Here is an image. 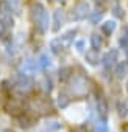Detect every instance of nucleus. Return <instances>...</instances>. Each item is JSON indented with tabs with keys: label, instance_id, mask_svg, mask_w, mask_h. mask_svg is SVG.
I'll return each instance as SVG.
<instances>
[{
	"label": "nucleus",
	"instance_id": "obj_1",
	"mask_svg": "<svg viewBox=\"0 0 128 132\" xmlns=\"http://www.w3.org/2000/svg\"><path fill=\"white\" fill-rule=\"evenodd\" d=\"M31 17H33L36 28L39 30V33L45 34L48 31V27H50V16H48V11L45 10V6L42 3H33Z\"/></svg>",
	"mask_w": 128,
	"mask_h": 132
},
{
	"label": "nucleus",
	"instance_id": "obj_2",
	"mask_svg": "<svg viewBox=\"0 0 128 132\" xmlns=\"http://www.w3.org/2000/svg\"><path fill=\"white\" fill-rule=\"evenodd\" d=\"M89 90H91V82L88 78H84L83 75H75L70 78V82L67 86L69 96H75V98L86 96Z\"/></svg>",
	"mask_w": 128,
	"mask_h": 132
},
{
	"label": "nucleus",
	"instance_id": "obj_3",
	"mask_svg": "<svg viewBox=\"0 0 128 132\" xmlns=\"http://www.w3.org/2000/svg\"><path fill=\"white\" fill-rule=\"evenodd\" d=\"M14 90H16L19 95H28V93L33 90V79H31L30 76L20 75V76H19V79L16 81Z\"/></svg>",
	"mask_w": 128,
	"mask_h": 132
},
{
	"label": "nucleus",
	"instance_id": "obj_4",
	"mask_svg": "<svg viewBox=\"0 0 128 132\" xmlns=\"http://www.w3.org/2000/svg\"><path fill=\"white\" fill-rule=\"evenodd\" d=\"M117 57H119V51L116 50V48H112V50H109L105 56H103V59H102V64H103V69H105V72H111L116 65H117Z\"/></svg>",
	"mask_w": 128,
	"mask_h": 132
},
{
	"label": "nucleus",
	"instance_id": "obj_5",
	"mask_svg": "<svg viewBox=\"0 0 128 132\" xmlns=\"http://www.w3.org/2000/svg\"><path fill=\"white\" fill-rule=\"evenodd\" d=\"M89 3L88 2H80L74 6L72 10V19L74 20H83L89 16Z\"/></svg>",
	"mask_w": 128,
	"mask_h": 132
},
{
	"label": "nucleus",
	"instance_id": "obj_6",
	"mask_svg": "<svg viewBox=\"0 0 128 132\" xmlns=\"http://www.w3.org/2000/svg\"><path fill=\"white\" fill-rule=\"evenodd\" d=\"M62 25H64V11L62 10H56L55 14H53V27H52V30L55 33H58Z\"/></svg>",
	"mask_w": 128,
	"mask_h": 132
},
{
	"label": "nucleus",
	"instance_id": "obj_7",
	"mask_svg": "<svg viewBox=\"0 0 128 132\" xmlns=\"http://www.w3.org/2000/svg\"><path fill=\"white\" fill-rule=\"evenodd\" d=\"M116 27H117L116 20H106V22L102 23V33H103L105 36H111V34L116 31Z\"/></svg>",
	"mask_w": 128,
	"mask_h": 132
},
{
	"label": "nucleus",
	"instance_id": "obj_8",
	"mask_svg": "<svg viewBox=\"0 0 128 132\" xmlns=\"http://www.w3.org/2000/svg\"><path fill=\"white\" fill-rule=\"evenodd\" d=\"M84 59H86L91 65H98V62H102V61H100V56H98V51H95V50L86 51V53H84Z\"/></svg>",
	"mask_w": 128,
	"mask_h": 132
},
{
	"label": "nucleus",
	"instance_id": "obj_9",
	"mask_svg": "<svg viewBox=\"0 0 128 132\" xmlns=\"http://www.w3.org/2000/svg\"><path fill=\"white\" fill-rule=\"evenodd\" d=\"M36 62H38V67H39V70H47L50 65H52V59L48 57V54H41L39 56V59H36Z\"/></svg>",
	"mask_w": 128,
	"mask_h": 132
},
{
	"label": "nucleus",
	"instance_id": "obj_10",
	"mask_svg": "<svg viewBox=\"0 0 128 132\" xmlns=\"http://www.w3.org/2000/svg\"><path fill=\"white\" fill-rule=\"evenodd\" d=\"M75 34H77V30H70V31H67L66 34H64V36H61L59 40L62 42L64 47L67 48V47H70V44L74 42V36H75Z\"/></svg>",
	"mask_w": 128,
	"mask_h": 132
},
{
	"label": "nucleus",
	"instance_id": "obj_11",
	"mask_svg": "<svg viewBox=\"0 0 128 132\" xmlns=\"http://www.w3.org/2000/svg\"><path fill=\"white\" fill-rule=\"evenodd\" d=\"M62 127V124L59 121H47L42 127V132H58Z\"/></svg>",
	"mask_w": 128,
	"mask_h": 132
},
{
	"label": "nucleus",
	"instance_id": "obj_12",
	"mask_svg": "<svg viewBox=\"0 0 128 132\" xmlns=\"http://www.w3.org/2000/svg\"><path fill=\"white\" fill-rule=\"evenodd\" d=\"M91 47H92V50H95V51H98L102 47H103V39H102V36L100 34H92L91 36Z\"/></svg>",
	"mask_w": 128,
	"mask_h": 132
},
{
	"label": "nucleus",
	"instance_id": "obj_13",
	"mask_svg": "<svg viewBox=\"0 0 128 132\" xmlns=\"http://www.w3.org/2000/svg\"><path fill=\"white\" fill-rule=\"evenodd\" d=\"M97 112H98L103 118L108 115V104H106L105 98H98V100H97Z\"/></svg>",
	"mask_w": 128,
	"mask_h": 132
},
{
	"label": "nucleus",
	"instance_id": "obj_14",
	"mask_svg": "<svg viewBox=\"0 0 128 132\" xmlns=\"http://www.w3.org/2000/svg\"><path fill=\"white\" fill-rule=\"evenodd\" d=\"M50 48H52V51H53V53L59 54V53H61L64 48H66V47L62 45V42H61V40H59V37H58V39H53V40L50 42Z\"/></svg>",
	"mask_w": 128,
	"mask_h": 132
},
{
	"label": "nucleus",
	"instance_id": "obj_15",
	"mask_svg": "<svg viewBox=\"0 0 128 132\" xmlns=\"http://www.w3.org/2000/svg\"><path fill=\"white\" fill-rule=\"evenodd\" d=\"M126 73V64L125 62H117L116 65V76L117 78H123Z\"/></svg>",
	"mask_w": 128,
	"mask_h": 132
},
{
	"label": "nucleus",
	"instance_id": "obj_16",
	"mask_svg": "<svg viewBox=\"0 0 128 132\" xmlns=\"http://www.w3.org/2000/svg\"><path fill=\"white\" fill-rule=\"evenodd\" d=\"M0 39L5 42H10V28L5 27L2 22H0Z\"/></svg>",
	"mask_w": 128,
	"mask_h": 132
},
{
	"label": "nucleus",
	"instance_id": "obj_17",
	"mask_svg": "<svg viewBox=\"0 0 128 132\" xmlns=\"http://www.w3.org/2000/svg\"><path fill=\"white\" fill-rule=\"evenodd\" d=\"M69 103H70V100H69L67 95L59 93V96H58V106H59L61 109H66V107L69 106Z\"/></svg>",
	"mask_w": 128,
	"mask_h": 132
},
{
	"label": "nucleus",
	"instance_id": "obj_18",
	"mask_svg": "<svg viewBox=\"0 0 128 132\" xmlns=\"http://www.w3.org/2000/svg\"><path fill=\"white\" fill-rule=\"evenodd\" d=\"M94 132H109V127L105 121H97L95 127H94Z\"/></svg>",
	"mask_w": 128,
	"mask_h": 132
},
{
	"label": "nucleus",
	"instance_id": "obj_19",
	"mask_svg": "<svg viewBox=\"0 0 128 132\" xmlns=\"http://www.w3.org/2000/svg\"><path fill=\"white\" fill-rule=\"evenodd\" d=\"M120 45L122 48H125L128 51V28H125V31L122 33V37H120Z\"/></svg>",
	"mask_w": 128,
	"mask_h": 132
},
{
	"label": "nucleus",
	"instance_id": "obj_20",
	"mask_svg": "<svg viewBox=\"0 0 128 132\" xmlns=\"http://www.w3.org/2000/svg\"><path fill=\"white\" fill-rule=\"evenodd\" d=\"M102 17H103V11H100V13H98V11H94V13L91 14V23H94V25L98 23V22L102 20Z\"/></svg>",
	"mask_w": 128,
	"mask_h": 132
},
{
	"label": "nucleus",
	"instance_id": "obj_21",
	"mask_svg": "<svg viewBox=\"0 0 128 132\" xmlns=\"http://www.w3.org/2000/svg\"><path fill=\"white\" fill-rule=\"evenodd\" d=\"M119 115L122 117V118H125L126 115H128V107H126V104H119Z\"/></svg>",
	"mask_w": 128,
	"mask_h": 132
},
{
	"label": "nucleus",
	"instance_id": "obj_22",
	"mask_svg": "<svg viewBox=\"0 0 128 132\" xmlns=\"http://www.w3.org/2000/svg\"><path fill=\"white\" fill-rule=\"evenodd\" d=\"M94 3H95V6L97 8H100V11L106 6V0H94Z\"/></svg>",
	"mask_w": 128,
	"mask_h": 132
},
{
	"label": "nucleus",
	"instance_id": "obj_23",
	"mask_svg": "<svg viewBox=\"0 0 128 132\" xmlns=\"http://www.w3.org/2000/svg\"><path fill=\"white\" fill-rule=\"evenodd\" d=\"M112 10H114L112 13H114V14H116L117 17H123V13H122V8H120L119 5H114V8H112Z\"/></svg>",
	"mask_w": 128,
	"mask_h": 132
},
{
	"label": "nucleus",
	"instance_id": "obj_24",
	"mask_svg": "<svg viewBox=\"0 0 128 132\" xmlns=\"http://www.w3.org/2000/svg\"><path fill=\"white\" fill-rule=\"evenodd\" d=\"M44 90H47V92L52 90V81H50V79H45V81H44Z\"/></svg>",
	"mask_w": 128,
	"mask_h": 132
},
{
	"label": "nucleus",
	"instance_id": "obj_25",
	"mask_svg": "<svg viewBox=\"0 0 128 132\" xmlns=\"http://www.w3.org/2000/svg\"><path fill=\"white\" fill-rule=\"evenodd\" d=\"M83 47H84V40H78V42H77V50H78V51H83V50H84Z\"/></svg>",
	"mask_w": 128,
	"mask_h": 132
},
{
	"label": "nucleus",
	"instance_id": "obj_26",
	"mask_svg": "<svg viewBox=\"0 0 128 132\" xmlns=\"http://www.w3.org/2000/svg\"><path fill=\"white\" fill-rule=\"evenodd\" d=\"M5 2H6L10 6H11V5H17V3L20 2V0H5Z\"/></svg>",
	"mask_w": 128,
	"mask_h": 132
},
{
	"label": "nucleus",
	"instance_id": "obj_27",
	"mask_svg": "<svg viewBox=\"0 0 128 132\" xmlns=\"http://www.w3.org/2000/svg\"><path fill=\"white\" fill-rule=\"evenodd\" d=\"M0 132H14L13 129H0Z\"/></svg>",
	"mask_w": 128,
	"mask_h": 132
},
{
	"label": "nucleus",
	"instance_id": "obj_28",
	"mask_svg": "<svg viewBox=\"0 0 128 132\" xmlns=\"http://www.w3.org/2000/svg\"><path fill=\"white\" fill-rule=\"evenodd\" d=\"M56 2H59V3H64V2H66V0H56Z\"/></svg>",
	"mask_w": 128,
	"mask_h": 132
},
{
	"label": "nucleus",
	"instance_id": "obj_29",
	"mask_svg": "<svg viewBox=\"0 0 128 132\" xmlns=\"http://www.w3.org/2000/svg\"><path fill=\"white\" fill-rule=\"evenodd\" d=\"M126 90H128V82H126Z\"/></svg>",
	"mask_w": 128,
	"mask_h": 132
}]
</instances>
